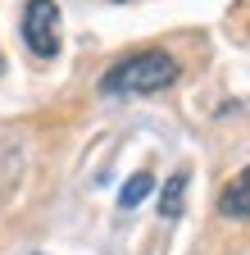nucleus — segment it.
Segmentation results:
<instances>
[{
    "label": "nucleus",
    "mask_w": 250,
    "mask_h": 255,
    "mask_svg": "<svg viewBox=\"0 0 250 255\" xmlns=\"http://www.w3.org/2000/svg\"><path fill=\"white\" fill-rule=\"evenodd\" d=\"M186 182H191L186 173H173V178L164 182V191H160V214H164V219H177V214H182V205H186Z\"/></svg>",
    "instance_id": "obj_4"
},
{
    "label": "nucleus",
    "mask_w": 250,
    "mask_h": 255,
    "mask_svg": "<svg viewBox=\"0 0 250 255\" xmlns=\"http://www.w3.org/2000/svg\"><path fill=\"white\" fill-rule=\"evenodd\" d=\"M23 41L37 59L59 55V5L55 0H27L23 5Z\"/></svg>",
    "instance_id": "obj_2"
},
{
    "label": "nucleus",
    "mask_w": 250,
    "mask_h": 255,
    "mask_svg": "<svg viewBox=\"0 0 250 255\" xmlns=\"http://www.w3.org/2000/svg\"><path fill=\"white\" fill-rule=\"evenodd\" d=\"M177 59L164 55V50H137L128 59H118L114 69L100 78V91L105 96H155L177 82Z\"/></svg>",
    "instance_id": "obj_1"
},
{
    "label": "nucleus",
    "mask_w": 250,
    "mask_h": 255,
    "mask_svg": "<svg viewBox=\"0 0 250 255\" xmlns=\"http://www.w3.org/2000/svg\"><path fill=\"white\" fill-rule=\"evenodd\" d=\"M0 73H5V59H0Z\"/></svg>",
    "instance_id": "obj_6"
},
{
    "label": "nucleus",
    "mask_w": 250,
    "mask_h": 255,
    "mask_svg": "<svg viewBox=\"0 0 250 255\" xmlns=\"http://www.w3.org/2000/svg\"><path fill=\"white\" fill-rule=\"evenodd\" d=\"M218 214L223 219H250V164L218 191Z\"/></svg>",
    "instance_id": "obj_3"
},
{
    "label": "nucleus",
    "mask_w": 250,
    "mask_h": 255,
    "mask_svg": "<svg viewBox=\"0 0 250 255\" xmlns=\"http://www.w3.org/2000/svg\"><path fill=\"white\" fill-rule=\"evenodd\" d=\"M150 187H155V178H150V173H137V178H132L128 187L118 191V205H123V210H132V205H141V201L150 196Z\"/></svg>",
    "instance_id": "obj_5"
}]
</instances>
